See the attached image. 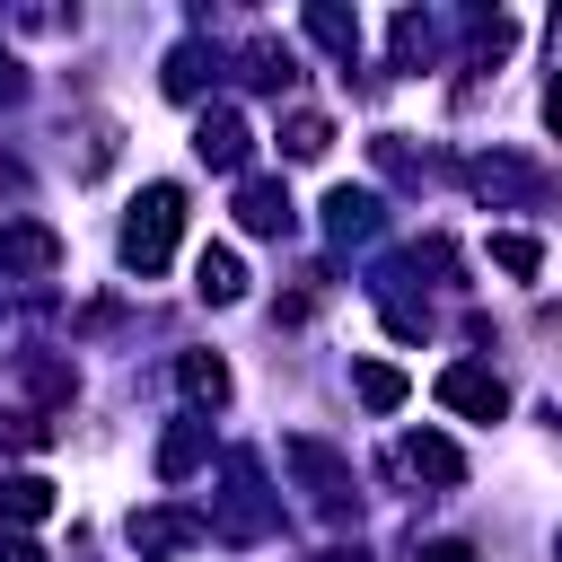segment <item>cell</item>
I'll return each instance as SVG.
<instances>
[{
    "label": "cell",
    "instance_id": "cell-1",
    "mask_svg": "<svg viewBox=\"0 0 562 562\" xmlns=\"http://www.w3.org/2000/svg\"><path fill=\"white\" fill-rule=\"evenodd\" d=\"M176 228H184V193H176V184H149V193L123 211V263H132L140 281H149V272H167Z\"/></svg>",
    "mask_w": 562,
    "mask_h": 562
},
{
    "label": "cell",
    "instance_id": "cell-2",
    "mask_svg": "<svg viewBox=\"0 0 562 562\" xmlns=\"http://www.w3.org/2000/svg\"><path fill=\"white\" fill-rule=\"evenodd\" d=\"M211 518V536H237V544H255V536H272L281 527V509L263 501V474H255V457L237 448L228 457V492H220V509H202Z\"/></svg>",
    "mask_w": 562,
    "mask_h": 562
},
{
    "label": "cell",
    "instance_id": "cell-3",
    "mask_svg": "<svg viewBox=\"0 0 562 562\" xmlns=\"http://www.w3.org/2000/svg\"><path fill=\"white\" fill-rule=\"evenodd\" d=\"M281 465L307 483V501H316L325 518H351V509H360V492H351V465H342L325 439H307V430H299V439H281Z\"/></svg>",
    "mask_w": 562,
    "mask_h": 562
},
{
    "label": "cell",
    "instance_id": "cell-4",
    "mask_svg": "<svg viewBox=\"0 0 562 562\" xmlns=\"http://www.w3.org/2000/svg\"><path fill=\"white\" fill-rule=\"evenodd\" d=\"M439 404L465 413V422H501V413H509V386H501L483 360H448V369H439Z\"/></svg>",
    "mask_w": 562,
    "mask_h": 562
},
{
    "label": "cell",
    "instance_id": "cell-5",
    "mask_svg": "<svg viewBox=\"0 0 562 562\" xmlns=\"http://www.w3.org/2000/svg\"><path fill=\"white\" fill-rule=\"evenodd\" d=\"M0 272L9 281H53L61 272V237L44 220H0Z\"/></svg>",
    "mask_w": 562,
    "mask_h": 562
},
{
    "label": "cell",
    "instance_id": "cell-6",
    "mask_svg": "<svg viewBox=\"0 0 562 562\" xmlns=\"http://www.w3.org/2000/svg\"><path fill=\"white\" fill-rule=\"evenodd\" d=\"M378 228H386V202H378L369 184H334V193H325V237H334V246H369Z\"/></svg>",
    "mask_w": 562,
    "mask_h": 562
},
{
    "label": "cell",
    "instance_id": "cell-7",
    "mask_svg": "<svg viewBox=\"0 0 562 562\" xmlns=\"http://www.w3.org/2000/svg\"><path fill=\"white\" fill-rule=\"evenodd\" d=\"M246 140H255V132H246V114H237V105H211V114L193 123V158H202V167H220V176H237V167H246Z\"/></svg>",
    "mask_w": 562,
    "mask_h": 562
},
{
    "label": "cell",
    "instance_id": "cell-8",
    "mask_svg": "<svg viewBox=\"0 0 562 562\" xmlns=\"http://www.w3.org/2000/svg\"><path fill=\"white\" fill-rule=\"evenodd\" d=\"M465 184H474L483 202H544V176H536L527 158H474Z\"/></svg>",
    "mask_w": 562,
    "mask_h": 562
},
{
    "label": "cell",
    "instance_id": "cell-9",
    "mask_svg": "<svg viewBox=\"0 0 562 562\" xmlns=\"http://www.w3.org/2000/svg\"><path fill=\"white\" fill-rule=\"evenodd\" d=\"M211 518L202 509H132V544L140 553H176V544H202Z\"/></svg>",
    "mask_w": 562,
    "mask_h": 562
},
{
    "label": "cell",
    "instance_id": "cell-10",
    "mask_svg": "<svg viewBox=\"0 0 562 562\" xmlns=\"http://www.w3.org/2000/svg\"><path fill=\"white\" fill-rule=\"evenodd\" d=\"M237 220L255 228V237H290V220H299V202L272 184V176H246L237 184Z\"/></svg>",
    "mask_w": 562,
    "mask_h": 562
},
{
    "label": "cell",
    "instance_id": "cell-11",
    "mask_svg": "<svg viewBox=\"0 0 562 562\" xmlns=\"http://www.w3.org/2000/svg\"><path fill=\"white\" fill-rule=\"evenodd\" d=\"M404 474H422V483L457 492V483H465V457H457V439H439V430H413V439H404Z\"/></svg>",
    "mask_w": 562,
    "mask_h": 562
},
{
    "label": "cell",
    "instance_id": "cell-12",
    "mask_svg": "<svg viewBox=\"0 0 562 562\" xmlns=\"http://www.w3.org/2000/svg\"><path fill=\"white\" fill-rule=\"evenodd\" d=\"M202 457H211V422H202V413H184V422L158 439V483H184Z\"/></svg>",
    "mask_w": 562,
    "mask_h": 562
},
{
    "label": "cell",
    "instance_id": "cell-13",
    "mask_svg": "<svg viewBox=\"0 0 562 562\" xmlns=\"http://www.w3.org/2000/svg\"><path fill=\"white\" fill-rule=\"evenodd\" d=\"M193 290H202L211 307H237V299H246V263H237L228 246H202V255H193Z\"/></svg>",
    "mask_w": 562,
    "mask_h": 562
},
{
    "label": "cell",
    "instance_id": "cell-14",
    "mask_svg": "<svg viewBox=\"0 0 562 562\" xmlns=\"http://www.w3.org/2000/svg\"><path fill=\"white\" fill-rule=\"evenodd\" d=\"M0 518L9 527H44L53 518V483L44 474H0Z\"/></svg>",
    "mask_w": 562,
    "mask_h": 562
},
{
    "label": "cell",
    "instance_id": "cell-15",
    "mask_svg": "<svg viewBox=\"0 0 562 562\" xmlns=\"http://www.w3.org/2000/svg\"><path fill=\"white\" fill-rule=\"evenodd\" d=\"M211 70H220V53H211V44H176V53H167V97H202V88H211Z\"/></svg>",
    "mask_w": 562,
    "mask_h": 562
},
{
    "label": "cell",
    "instance_id": "cell-16",
    "mask_svg": "<svg viewBox=\"0 0 562 562\" xmlns=\"http://www.w3.org/2000/svg\"><path fill=\"white\" fill-rule=\"evenodd\" d=\"M281 149H290V158H325V149H334V123H325L316 105H290V114H281Z\"/></svg>",
    "mask_w": 562,
    "mask_h": 562
},
{
    "label": "cell",
    "instance_id": "cell-17",
    "mask_svg": "<svg viewBox=\"0 0 562 562\" xmlns=\"http://www.w3.org/2000/svg\"><path fill=\"white\" fill-rule=\"evenodd\" d=\"M176 378H184V395H193V404H228V360H220V351H184V360H176Z\"/></svg>",
    "mask_w": 562,
    "mask_h": 562
},
{
    "label": "cell",
    "instance_id": "cell-18",
    "mask_svg": "<svg viewBox=\"0 0 562 562\" xmlns=\"http://www.w3.org/2000/svg\"><path fill=\"white\" fill-rule=\"evenodd\" d=\"M351 395H360L369 413H395L413 386H404V369H386V360H360V369H351Z\"/></svg>",
    "mask_w": 562,
    "mask_h": 562
},
{
    "label": "cell",
    "instance_id": "cell-19",
    "mask_svg": "<svg viewBox=\"0 0 562 562\" xmlns=\"http://www.w3.org/2000/svg\"><path fill=\"white\" fill-rule=\"evenodd\" d=\"M307 35H316V44L351 70V53H360V18H342V9H307Z\"/></svg>",
    "mask_w": 562,
    "mask_h": 562
},
{
    "label": "cell",
    "instance_id": "cell-20",
    "mask_svg": "<svg viewBox=\"0 0 562 562\" xmlns=\"http://www.w3.org/2000/svg\"><path fill=\"white\" fill-rule=\"evenodd\" d=\"M430 53H439V26H430L422 9H404V18H395V70H422Z\"/></svg>",
    "mask_w": 562,
    "mask_h": 562
},
{
    "label": "cell",
    "instance_id": "cell-21",
    "mask_svg": "<svg viewBox=\"0 0 562 562\" xmlns=\"http://www.w3.org/2000/svg\"><path fill=\"white\" fill-rule=\"evenodd\" d=\"M246 79H255V88H290V79H299V61H290V44H272V35H255V44H246Z\"/></svg>",
    "mask_w": 562,
    "mask_h": 562
},
{
    "label": "cell",
    "instance_id": "cell-22",
    "mask_svg": "<svg viewBox=\"0 0 562 562\" xmlns=\"http://www.w3.org/2000/svg\"><path fill=\"white\" fill-rule=\"evenodd\" d=\"M492 263H501V272H518V281H536V272H544V246H536V237H518V228H501V237H492Z\"/></svg>",
    "mask_w": 562,
    "mask_h": 562
},
{
    "label": "cell",
    "instance_id": "cell-23",
    "mask_svg": "<svg viewBox=\"0 0 562 562\" xmlns=\"http://www.w3.org/2000/svg\"><path fill=\"white\" fill-rule=\"evenodd\" d=\"M26 386H35V395H53V404H70V395H79V369H70V360L26 351Z\"/></svg>",
    "mask_w": 562,
    "mask_h": 562
},
{
    "label": "cell",
    "instance_id": "cell-24",
    "mask_svg": "<svg viewBox=\"0 0 562 562\" xmlns=\"http://www.w3.org/2000/svg\"><path fill=\"white\" fill-rule=\"evenodd\" d=\"M114 167V123H79V176H105Z\"/></svg>",
    "mask_w": 562,
    "mask_h": 562
},
{
    "label": "cell",
    "instance_id": "cell-25",
    "mask_svg": "<svg viewBox=\"0 0 562 562\" xmlns=\"http://www.w3.org/2000/svg\"><path fill=\"white\" fill-rule=\"evenodd\" d=\"M18 97H26V70H18L9 53H0V105H18Z\"/></svg>",
    "mask_w": 562,
    "mask_h": 562
},
{
    "label": "cell",
    "instance_id": "cell-26",
    "mask_svg": "<svg viewBox=\"0 0 562 562\" xmlns=\"http://www.w3.org/2000/svg\"><path fill=\"white\" fill-rule=\"evenodd\" d=\"M413 562H474V553H465V544H422Z\"/></svg>",
    "mask_w": 562,
    "mask_h": 562
},
{
    "label": "cell",
    "instance_id": "cell-27",
    "mask_svg": "<svg viewBox=\"0 0 562 562\" xmlns=\"http://www.w3.org/2000/svg\"><path fill=\"white\" fill-rule=\"evenodd\" d=\"M544 132H562V79L544 88Z\"/></svg>",
    "mask_w": 562,
    "mask_h": 562
},
{
    "label": "cell",
    "instance_id": "cell-28",
    "mask_svg": "<svg viewBox=\"0 0 562 562\" xmlns=\"http://www.w3.org/2000/svg\"><path fill=\"white\" fill-rule=\"evenodd\" d=\"M0 562H44V553H35L26 536H9V544H0Z\"/></svg>",
    "mask_w": 562,
    "mask_h": 562
},
{
    "label": "cell",
    "instance_id": "cell-29",
    "mask_svg": "<svg viewBox=\"0 0 562 562\" xmlns=\"http://www.w3.org/2000/svg\"><path fill=\"white\" fill-rule=\"evenodd\" d=\"M316 562H369V553H360V544H325Z\"/></svg>",
    "mask_w": 562,
    "mask_h": 562
},
{
    "label": "cell",
    "instance_id": "cell-30",
    "mask_svg": "<svg viewBox=\"0 0 562 562\" xmlns=\"http://www.w3.org/2000/svg\"><path fill=\"white\" fill-rule=\"evenodd\" d=\"M553 553H562V536H553Z\"/></svg>",
    "mask_w": 562,
    "mask_h": 562
}]
</instances>
